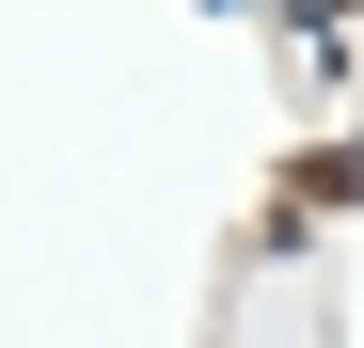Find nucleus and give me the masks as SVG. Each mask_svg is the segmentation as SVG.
Wrapping results in <instances>:
<instances>
[]
</instances>
